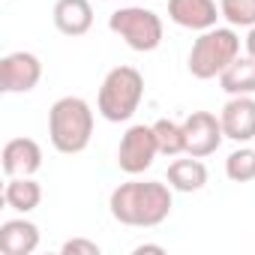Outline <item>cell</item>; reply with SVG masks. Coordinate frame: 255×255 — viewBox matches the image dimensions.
<instances>
[{
	"mask_svg": "<svg viewBox=\"0 0 255 255\" xmlns=\"http://www.w3.org/2000/svg\"><path fill=\"white\" fill-rule=\"evenodd\" d=\"M243 45H246V54H249V57L255 60V27H249V33H246Z\"/></svg>",
	"mask_w": 255,
	"mask_h": 255,
	"instance_id": "obj_22",
	"label": "cell"
},
{
	"mask_svg": "<svg viewBox=\"0 0 255 255\" xmlns=\"http://www.w3.org/2000/svg\"><path fill=\"white\" fill-rule=\"evenodd\" d=\"M6 177H33L42 168V147L33 138H9L0 153Z\"/></svg>",
	"mask_w": 255,
	"mask_h": 255,
	"instance_id": "obj_11",
	"label": "cell"
},
{
	"mask_svg": "<svg viewBox=\"0 0 255 255\" xmlns=\"http://www.w3.org/2000/svg\"><path fill=\"white\" fill-rule=\"evenodd\" d=\"M183 135H186V153L189 156H210L219 150V144L225 141L222 132V120L213 111H192L183 120Z\"/></svg>",
	"mask_w": 255,
	"mask_h": 255,
	"instance_id": "obj_7",
	"label": "cell"
},
{
	"mask_svg": "<svg viewBox=\"0 0 255 255\" xmlns=\"http://www.w3.org/2000/svg\"><path fill=\"white\" fill-rule=\"evenodd\" d=\"M3 201L15 213H30L42 201V186L33 177H9L6 180V189H3Z\"/></svg>",
	"mask_w": 255,
	"mask_h": 255,
	"instance_id": "obj_16",
	"label": "cell"
},
{
	"mask_svg": "<svg viewBox=\"0 0 255 255\" xmlns=\"http://www.w3.org/2000/svg\"><path fill=\"white\" fill-rule=\"evenodd\" d=\"M102 3H108V0H102Z\"/></svg>",
	"mask_w": 255,
	"mask_h": 255,
	"instance_id": "obj_23",
	"label": "cell"
},
{
	"mask_svg": "<svg viewBox=\"0 0 255 255\" xmlns=\"http://www.w3.org/2000/svg\"><path fill=\"white\" fill-rule=\"evenodd\" d=\"M144 252H156V255H162L165 246H159V243H141V246H135V255H144Z\"/></svg>",
	"mask_w": 255,
	"mask_h": 255,
	"instance_id": "obj_21",
	"label": "cell"
},
{
	"mask_svg": "<svg viewBox=\"0 0 255 255\" xmlns=\"http://www.w3.org/2000/svg\"><path fill=\"white\" fill-rule=\"evenodd\" d=\"M219 120L225 138L237 144H249L255 138V96H231L222 105Z\"/></svg>",
	"mask_w": 255,
	"mask_h": 255,
	"instance_id": "obj_9",
	"label": "cell"
},
{
	"mask_svg": "<svg viewBox=\"0 0 255 255\" xmlns=\"http://www.w3.org/2000/svg\"><path fill=\"white\" fill-rule=\"evenodd\" d=\"M48 138L57 153L75 156L93 138V108L81 96H60L48 108Z\"/></svg>",
	"mask_w": 255,
	"mask_h": 255,
	"instance_id": "obj_2",
	"label": "cell"
},
{
	"mask_svg": "<svg viewBox=\"0 0 255 255\" xmlns=\"http://www.w3.org/2000/svg\"><path fill=\"white\" fill-rule=\"evenodd\" d=\"M42 81V60L33 51H12L0 60V90L30 93Z\"/></svg>",
	"mask_w": 255,
	"mask_h": 255,
	"instance_id": "obj_8",
	"label": "cell"
},
{
	"mask_svg": "<svg viewBox=\"0 0 255 255\" xmlns=\"http://www.w3.org/2000/svg\"><path fill=\"white\" fill-rule=\"evenodd\" d=\"M207 183V165L198 159V156H189L186 159H174L168 165V186L177 189V192H198L204 189Z\"/></svg>",
	"mask_w": 255,
	"mask_h": 255,
	"instance_id": "obj_14",
	"label": "cell"
},
{
	"mask_svg": "<svg viewBox=\"0 0 255 255\" xmlns=\"http://www.w3.org/2000/svg\"><path fill=\"white\" fill-rule=\"evenodd\" d=\"M144 99V75L135 66H114L99 84L96 111L108 123H126Z\"/></svg>",
	"mask_w": 255,
	"mask_h": 255,
	"instance_id": "obj_3",
	"label": "cell"
},
{
	"mask_svg": "<svg viewBox=\"0 0 255 255\" xmlns=\"http://www.w3.org/2000/svg\"><path fill=\"white\" fill-rule=\"evenodd\" d=\"M108 30L114 36H120L132 51H156L162 45V36H165V24L162 18L147 9V6H120L108 15Z\"/></svg>",
	"mask_w": 255,
	"mask_h": 255,
	"instance_id": "obj_5",
	"label": "cell"
},
{
	"mask_svg": "<svg viewBox=\"0 0 255 255\" xmlns=\"http://www.w3.org/2000/svg\"><path fill=\"white\" fill-rule=\"evenodd\" d=\"M99 252H102V246L87 237H72L60 246V255H99Z\"/></svg>",
	"mask_w": 255,
	"mask_h": 255,
	"instance_id": "obj_20",
	"label": "cell"
},
{
	"mask_svg": "<svg viewBox=\"0 0 255 255\" xmlns=\"http://www.w3.org/2000/svg\"><path fill=\"white\" fill-rule=\"evenodd\" d=\"M171 207H174V195L171 186L162 180L120 183L108 198L111 216L129 228H156L171 216Z\"/></svg>",
	"mask_w": 255,
	"mask_h": 255,
	"instance_id": "obj_1",
	"label": "cell"
},
{
	"mask_svg": "<svg viewBox=\"0 0 255 255\" xmlns=\"http://www.w3.org/2000/svg\"><path fill=\"white\" fill-rule=\"evenodd\" d=\"M168 18L183 30H210L222 18L216 0H168Z\"/></svg>",
	"mask_w": 255,
	"mask_h": 255,
	"instance_id": "obj_10",
	"label": "cell"
},
{
	"mask_svg": "<svg viewBox=\"0 0 255 255\" xmlns=\"http://www.w3.org/2000/svg\"><path fill=\"white\" fill-rule=\"evenodd\" d=\"M225 177L231 183H252L255 180V147L240 144L225 159Z\"/></svg>",
	"mask_w": 255,
	"mask_h": 255,
	"instance_id": "obj_18",
	"label": "cell"
},
{
	"mask_svg": "<svg viewBox=\"0 0 255 255\" xmlns=\"http://www.w3.org/2000/svg\"><path fill=\"white\" fill-rule=\"evenodd\" d=\"M27 216V213H24ZM6 219L0 225V252L3 255H33L39 246V228L30 219Z\"/></svg>",
	"mask_w": 255,
	"mask_h": 255,
	"instance_id": "obj_13",
	"label": "cell"
},
{
	"mask_svg": "<svg viewBox=\"0 0 255 255\" xmlns=\"http://www.w3.org/2000/svg\"><path fill=\"white\" fill-rule=\"evenodd\" d=\"M159 156V144H156V132L153 126H144V123H132L129 129L120 135V144H117V168L123 174H144L153 159Z\"/></svg>",
	"mask_w": 255,
	"mask_h": 255,
	"instance_id": "obj_6",
	"label": "cell"
},
{
	"mask_svg": "<svg viewBox=\"0 0 255 255\" xmlns=\"http://www.w3.org/2000/svg\"><path fill=\"white\" fill-rule=\"evenodd\" d=\"M219 87L228 96H255V60L249 54L246 57H237L219 75Z\"/></svg>",
	"mask_w": 255,
	"mask_h": 255,
	"instance_id": "obj_15",
	"label": "cell"
},
{
	"mask_svg": "<svg viewBox=\"0 0 255 255\" xmlns=\"http://www.w3.org/2000/svg\"><path fill=\"white\" fill-rule=\"evenodd\" d=\"M240 57V36L234 33V27H210L201 30L198 39L189 48V75L198 81H210L219 78L234 60Z\"/></svg>",
	"mask_w": 255,
	"mask_h": 255,
	"instance_id": "obj_4",
	"label": "cell"
},
{
	"mask_svg": "<svg viewBox=\"0 0 255 255\" xmlns=\"http://www.w3.org/2000/svg\"><path fill=\"white\" fill-rule=\"evenodd\" d=\"M219 12L231 27H255V0H219Z\"/></svg>",
	"mask_w": 255,
	"mask_h": 255,
	"instance_id": "obj_19",
	"label": "cell"
},
{
	"mask_svg": "<svg viewBox=\"0 0 255 255\" xmlns=\"http://www.w3.org/2000/svg\"><path fill=\"white\" fill-rule=\"evenodd\" d=\"M153 132H156V144H159V153L162 156H180V153H186L183 123L162 117V120L153 123Z\"/></svg>",
	"mask_w": 255,
	"mask_h": 255,
	"instance_id": "obj_17",
	"label": "cell"
},
{
	"mask_svg": "<svg viewBox=\"0 0 255 255\" xmlns=\"http://www.w3.org/2000/svg\"><path fill=\"white\" fill-rule=\"evenodd\" d=\"M51 18L63 36H84L93 27V3L90 0H57Z\"/></svg>",
	"mask_w": 255,
	"mask_h": 255,
	"instance_id": "obj_12",
	"label": "cell"
}]
</instances>
